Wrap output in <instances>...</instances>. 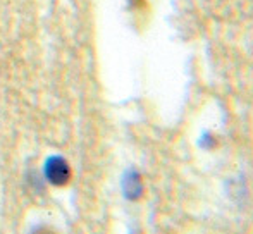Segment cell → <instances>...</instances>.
I'll use <instances>...</instances> for the list:
<instances>
[{
	"mask_svg": "<svg viewBox=\"0 0 253 234\" xmlns=\"http://www.w3.org/2000/svg\"><path fill=\"white\" fill-rule=\"evenodd\" d=\"M31 234H55V233L50 231V229H47V228H42V229H37V231H33Z\"/></svg>",
	"mask_w": 253,
	"mask_h": 234,
	"instance_id": "7a4b0ae2",
	"label": "cell"
},
{
	"mask_svg": "<svg viewBox=\"0 0 253 234\" xmlns=\"http://www.w3.org/2000/svg\"><path fill=\"white\" fill-rule=\"evenodd\" d=\"M45 174L50 183L57 184V186H64L71 179V169L62 158H50L45 167Z\"/></svg>",
	"mask_w": 253,
	"mask_h": 234,
	"instance_id": "6da1fadb",
	"label": "cell"
}]
</instances>
